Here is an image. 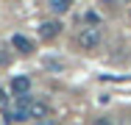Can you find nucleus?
Here are the masks:
<instances>
[{
  "label": "nucleus",
  "mask_w": 131,
  "mask_h": 125,
  "mask_svg": "<svg viewBox=\"0 0 131 125\" xmlns=\"http://www.w3.org/2000/svg\"><path fill=\"white\" fill-rule=\"evenodd\" d=\"M101 42H103V33H101V28H95V25L81 28V33L75 36V45H78L81 50H95V47H101Z\"/></svg>",
  "instance_id": "nucleus-1"
},
{
  "label": "nucleus",
  "mask_w": 131,
  "mask_h": 125,
  "mask_svg": "<svg viewBox=\"0 0 131 125\" xmlns=\"http://www.w3.org/2000/svg\"><path fill=\"white\" fill-rule=\"evenodd\" d=\"M31 100H34L31 95L17 97V106L6 111V122H25V120H31Z\"/></svg>",
  "instance_id": "nucleus-2"
},
{
  "label": "nucleus",
  "mask_w": 131,
  "mask_h": 125,
  "mask_svg": "<svg viewBox=\"0 0 131 125\" xmlns=\"http://www.w3.org/2000/svg\"><path fill=\"white\" fill-rule=\"evenodd\" d=\"M59 33H61V22H59V20H42V25H39V36H42L45 42L56 39Z\"/></svg>",
  "instance_id": "nucleus-3"
},
{
  "label": "nucleus",
  "mask_w": 131,
  "mask_h": 125,
  "mask_svg": "<svg viewBox=\"0 0 131 125\" xmlns=\"http://www.w3.org/2000/svg\"><path fill=\"white\" fill-rule=\"evenodd\" d=\"M28 92H31V81H28L25 75H17V78H11V95H17V97H25Z\"/></svg>",
  "instance_id": "nucleus-4"
},
{
  "label": "nucleus",
  "mask_w": 131,
  "mask_h": 125,
  "mask_svg": "<svg viewBox=\"0 0 131 125\" xmlns=\"http://www.w3.org/2000/svg\"><path fill=\"white\" fill-rule=\"evenodd\" d=\"M11 45H14V50H20L23 56H31V53H34V42H31L28 36H23V33H14V36H11Z\"/></svg>",
  "instance_id": "nucleus-5"
},
{
  "label": "nucleus",
  "mask_w": 131,
  "mask_h": 125,
  "mask_svg": "<svg viewBox=\"0 0 131 125\" xmlns=\"http://www.w3.org/2000/svg\"><path fill=\"white\" fill-rule=\"evenodd\" d=\"M45 117H50L48 103H42V100H31V120L36 122V120H45Z\"/></svg>",
  "instance_id": "nucleus-6"
},
{
  "label": "nucleus",
  "mask_w": 131,
  "mask_h": 125,
  "mask_svg": "<svg viewBox=\"0 0 131 125\" xmlns=\"http://www.w3.org/2000/svg\"><path fill=\"white\" fill-rule=\"evenodd\" d=\"M70 6H73V0H48V8L53 14H67Z\"/></svg>",
  "instance_id": "nucleus-7"
},
{
  "label": "nucleus",
  "mask_w": 131,
  "mask_h": 125,
  "mask_svg": "<svg viewBox=\"0 0 131 125\" xmlns=\"http://www.w3.org/2000/svg\"><path fill=\"white\" fill-rule=\"evenodd\" d=\"M84 22H86V25H95V28H98V14H95V11H86V14H84Z\"/></svg>",
  "instance_id": "nucleus-8"
},
{
  "label": "nucleus",
  "mask_w": 131,
  "mask_h": 125,
  "mask_svg": "<svg viewBox=\"0 0 131 125\" xmlns=\"http://www.w3.org/2000/svg\"><path fill=\"white\" fill-rule=\"evenodd\" d=\"M0 108L8 111V92H3V89H0Z\"/></svg>",
  "instance_id": "nucleus-9"
},
{
  "label": "nucleus",
  "mask_w": 131,
  "mask_h": 125,
  "mask_svg": "<svg viewBox=\"0 0 131 125\" xmlns=\"http://www.w3.org/2000/svg\"><path fill=\"white\" fill-rule=\"evenodd\" d=\"M34 125H59V120H53V117H45V120H36Z\"/></svg>",
  "instance_id": "nucleus-10"
},
{
  "label": "nucleus",
  "mask_w": 131,
  "mask_h": 125,
  "mask_svg": "<svg viewBox=\"0 0 131 125\" xmlns=\"http://www.w3.org/2000/svg\"><path fill=\"white\" fill-rule=\"evenodd\" d=\"M95 125H112V120H109V117H98V120H95Z\"/></svg>",
  "instance_id": "nucleus-11"
},
{
  "label": "nucleus",
  "mask_w": 131,
  "mask_h": 125,
  "mask_svg": "<svg viewBox=\"0 0 131 125\" xmlns=\"http://www.w3.org/2000/svg\"><path fill=\"white\" fill-rule=\"evenodd\" d=\"M101 3H106V6H114V3H117V0H101Z\"/></svg>",
  "instance_id": "nucleus-12"
},
{
  "label": "nucleus",
  "mask_w": 131,
  "mask_h": 125,
  "mask_svg": "<svg viewBox=\"0 0 131 125\" xmlns=\"http://www.w3.org/2000/svg\"><path fill=\"white\" fill-rule=\"evenodd\" d=\"M117 3H131V0H117Z\"/></svg>",
  "instance_id": "nucleus-13"
}]
</instances>
